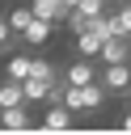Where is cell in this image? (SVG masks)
<instances>
[{"mask_svg":"<svg viewBox=\"0 0 131 135\" xmlns=\"http://www.w3.org/2000/svg\"><path fill=\"white\" fill-rule=\"evenodd\" d=\"M106 97H110V89H106L101 80H93V84H72V89H68V105H72L76 114H93V110H101Z\"/></svg>","mask_w":131,"mask_h":135,"instance_id":"cell-1","label":"cell"},{"mask_svg":"<svg viewBox=\"0 0 131 135\" xmlns=\"http://www.w3.org/2000/svg\"><path fill=\"white\" fill-rule=\"evenodd\" d=\"M63 76H68V84H93V80H101L97 63H93L89 55H76V59L63 68Z\"/></svg>","mask_w":131,"mask_h":135,"instance_id":"cell-2","label":"cell"},{"mask_svg":"<svg viewBox=\"0 0 131 135\" xmlns=\"http://www.w3.org/2000/svg\"><path fill=\"white\" fill-rule=\"evenodd\" d=\"M101 84L110 93H131V63H101Z\"/></svg>","mask_w":131,"mask_h":135,"instance_id":"cell-3","label":"cell"},{"mask_svg":"<svg viewBox=\"0 0 131 135\" xmlns=\"http://www.w3.org/2000/svg\"><path fill=\"white\" fill-rule=\"evenodd\" d=\"M72 122H76V110H72L68 101L46 105V114H42V131H68Z\"/></svg>","mask_w":131,"mask_h":135,"instance_id":"cell-4","label":"cell"},{"mask_svg":"<svg viewBox=\"0 0 131 135\" xmlns=\"http://www.w3.org/2000/svg\"><path fill=\"white\" fill-rule=\"evenodd\" d=\"M97 59H101V63H131V38H127V34L106 38V46H101Z\"/></svg>","mask_w":131,"mask_h":135,"instance_id":"cell-5","label":"cell"},{"mask_svg":"<svg viewBox=\"0 0 131 135\" xmlns=\"http://www.w3.org/2000/svg\"><path fill=\"white\" fill-rule=\"evenodd\" d=\"M55 25H59V21L38 17V13H34V21L25 25V42H30V46H46V42H51V34H55Z\"/></svg>","mask_w":131,"mask_h":135,"instance_id":"cell-6","label":"cell"},{"mask_svg":"<svg viewBox=\"0 0 131 135\" xmlns=\"http://www.w3.org/2000/svg\"><path fill=\"white\" fill-rule=\"evenodd\" d=\"M101 46H106V38L93 34V30H76V38H72V51H76V55H89V59H97Z\"/></svg>","mask_w":131,"mask_h":135,"instance_id":"cell-7","label":"cell"},{"mask_svg":"<svg viewBox=\"0 0 131 135\" xmlns=\"http://www.w3.org/2000/svg\"><path fill=\"white\" fill-rule=\"evenodd\" d=\"M30 105V101H25ZM25 105H0V122H4V131H25L30 127V110Z\"/></svg>","mask_w":131,"mask_h":135,"instance_id":"cell-8","label":"cell"},{"mask_svg":"<svg viewBox=\"0 0 131 135\" xmlns=\"http://www.w3.org/2000/svg\"><path fill=\"white\" fill-rule=\"evenodd\" d=\"M21 84H25V101H30V105H46V93H51V80H42V76H25Z\"/></svg>","mask_w":131,"mask_h":135,"instance_id":"cell-9","label":"cell"},{"mask_svg":"<svg viewBox=\"0 0 131 135\" xmlns=\"http://www.w3.org/2000/svg\"><path fill=\"white\" fill-rule=\"evenodd\" d=\"M30 4H34L38 17H51V21H68V17H72V8H68L63 0H30Z\"/></svg>","mask_w":131,"mask_h":135,"instance_id":"cell-10","label":"cell"},{"mask_svg":"<svg viewBox=\"0 0 131 135\" xmlns=\"http://www.w3.org/2000/svg\"><path fill=\"white\" fill-rule=\"evenodd\" d=\"M4 21H8V25L17 30V34H25V25L34 21V4L25 0V4H17V8H8V13H4Z\"/></svg>","mask_w":131,"mask_h":135,"instance_id":"cell-11","label":"cell"},{"mask_svg":"<svg viewBox=\"0 0 131 135\" xmlns=\"http://www.w3.org/2000/svg\"><path fill=\"white\" fill-rule=\"evenodd\" d=\"M4 72H8L13 80H25V76L34 72V59H30V55H8V59H4Z\"/></svg>","mask_w":131,"mask_h":135,"instance_id":"cell-12","label":"cell"},{"mask_svg":"<svg viewBox=\"0 0 131 135\" xmlns=\"http://www.w3.org/2000/svg\"><path fill=\"white\" fill-rule=\"evenodd\" d=\"M0 105H25V84L21 80H4V89H0Z\"/></svg>","mask_w":131,"mask_h":135,"instance_id":"cell-13","label":"cell"},{"mask_svg":"<svg viewBox=\"0 0 131 135\" xmlns=\"http://www.w3.org/2000/svg\"><path fill=\"white\" fill-rule=\"evenodd\" d=\"M114 21H118V34L131 38V4H114Z\"/></svg>","mask_w":131,"mask_h":135,"instance_id":"cell-14","label":"cell"},{"mask_svg":"<svg viewBox=\"0 0 131 135\" xmlns=\"http://www.w3.org/2000/svg\"><path fill=\"white\" fill-rule=\"evenodd\" d=\"M63 4H68V8H76V4H80V0H63Z\"/></svg>","mask_w":131,"mask_h":135,"instance_id":"cell-15","label":"cell"},{"mask_svg":"<svg viewBox=\"0 0 131 135\" xmlns=\"http://www.w3.org/2000/svg\"><path fill=\"white\" fill-rule=\"evenodd\" d=\"M118 4H131V0H118Z\"/></svg>","mask_w":131,"mask_h":135,"instance_id":"cell-16","label":"cell"}]
</instances>
